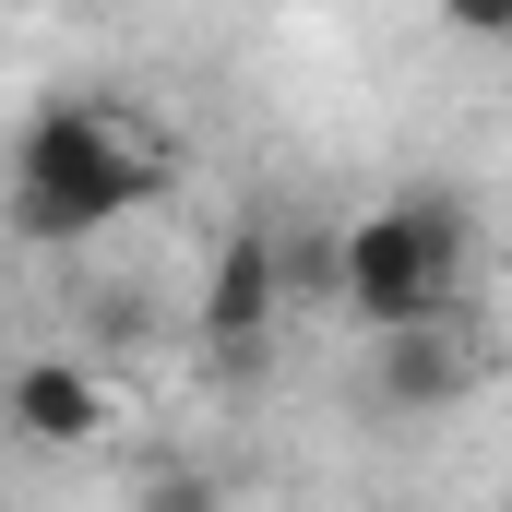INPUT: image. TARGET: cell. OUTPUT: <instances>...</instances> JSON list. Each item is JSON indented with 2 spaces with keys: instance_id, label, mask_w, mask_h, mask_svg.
<instances>
[{
  "instance_id": "5",
  "label": "cell",
  "mask_w": 512,
  "mask_h": 512,
  "mask_svg": "<svg viewBox=\"0 0 512 512\" xmlns=\"http://www.w3.org/2000/svg\"><path fill=\"white\" fill-rule=\"evenodd\" d=\"M108 417H120V393H108L96 358H24V370H12V429H24L36 453H84Z\"/></svg>"
},
{
  "instance_id": "6",
  "label": "cell",
  "mask_w": 512,
  "mask_h": 512,
  "mask_svg": "<svg viewBox=\"0 0 512 512\" xmlns=\"http://www.w3.org/2000/svg\"><path fill=\"white\" fill-rule=\"evenodd\" d=\"M143 512H215V477H179L167 465V477H143Z\"/></svg>"
},
{
  "instance_id": "3",
  "label": "cell",
  "mask_w": 512,
  "mask_h": 512,
  "mask_svg": "<svg viewBox=\"0 0 512 512\" xmlns=\"http://www.w3.org/2000/svg\"><path fill=\"white\" fill-rule=\"evenodd\" d=\"M489 370V346L441 310V322H393L382 346H370V393H382V417H441V405H465Z\"/></svg>"
},
{
  "instance_id": "2",
  "label": "cell",
  "mask_w": 512,
  "mask_h": 512,
  "mask_svg": "<svg viewBox=\"0 0 512 512\" xmlns=\"http://www.w3.org/2000/svg\"><path fill=\"white\" fill-rule=\"evenodd\" d=\"M465 286V215L441 191H405V203H370L346 227V310L393 334V322H441Z\"/></svg>"
},
{
  "instance_id": "4",
  "label": "cell",
  "mask_w": 512,
  "mask_h": 512,
  "mask_svg": "<svg viewBox=\"0 0 512 512\" xmlns=\"http://www.w3.org/2000/svg\"><path fill=\"white\" fill-rule=\"evenodd\" d=\"M286 322V251L262 239V227H239L227 251H215V286H203V310H191V334L227 358V370H251L262 334Z\"/></svg>"
},
{
  "instance_id": "1",
  "label": "cell",
  "mask_w": 512,
  "mask_h": 512,
  "mask_svg": "<svg viewBox=\"0 0 512 512\" xmlns=\"http://www.w3.org/2000/svg\"><path fill=\"white\" fill-rule=\"evenodd\" d=\"M155 191H167V155L143 143V120H120V108H48L24 131V167H12V227L36 251H72V239L143 215Z\"/></svg>"
},
{
  "instance_id": "7",
  "label": "cell",
  "mask_w": 512,
  "mask_h": 512,
  "mask_svg": "<svg viewBox=\"0 0 512 512\" xmlns=\"http://www.w3.org/2000/svg\"><path fill=\"white\" fill-rule=\"evenodd\" d=\"M453 36H512V0H441Z\"/></svg>"
}]
</instances>
